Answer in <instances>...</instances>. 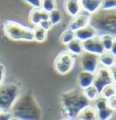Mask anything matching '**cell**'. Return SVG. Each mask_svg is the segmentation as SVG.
Listing matches in <instances>:
<instances>
[{"mask_svg":"<svg viewBox=\"0 0 116 120\" xmlns=\"http://www.w3.org/2000/svg\"><path fill=\"white\" fill-rule=\"evenodd\" d=\"M10 113L13 118L17 120H41L42 108L31 93H25L20 96L12 106Z\"/></svg>","mask_w":116,"mask_h":120,"instance_id":"1","label":"cell"},{"mask_svg":"<svg viewBox=\"0 0 116 120\" xmlns=\"http://www.w3.org/2000/svg\"><path fill=\"white\" fill-rule=\"evenodd\" d=\"M61 113L63 118L68 120H76L79 112L90 105V101L85 98L83 91L72 89L61 95Z\"/></svg>","mask_w":116,"mask_h":120,"instance_id":"2","label":"cell"},{"mask_svg":"<svg viewBox=\"0 0 116 120\" xmlns=\"http://www.w3.org/2000/svg\"><path fill=\"white\" fill-rule=\"evenodd\" d=\"M90 26L101 35H110L116 38V9L103 11L99 10L92 15Z\"/></svg>","mask_w":116,"mask_h":120,"instance_id":"3","label":"cell"},{"mask_svg":"<svg viewBox=\"0 0 116 120\" xmlns=\"http://www.w3.org/2000/svg\"><path fill=\"white\" fill-rule=\"evenodd\" d=\"M3 31L7 38L13 41H35L33 28L25 26L16 21H5L3 23Z\"/></svg>","mask_w":116,"mask_h":120,"instance_id":"4","label":"cell"},{"mask_svg":"<svg viewBox=\"0 0 116 120\" xmlns=\"http://www.w3.org/2000/svg\"><path fill=\"white\" fill-rule=\"evenodd\" d=\"M19 97V88L15 84L2 85L0 86V113L10 112Z\"/></svg>","mask_w":116,"mask_h":120,"instance_id":"5","label":"cell"},{"mask_svg":"<svg viewBox=\"0 0 116 120\" xmlns=\"http://www.w3.org/2000/svg\"><path fill=\"white\" fill-rule=\"evenodd\" d=\"M75 65L74 56L67 50H64L58 54L54 61V68L59 75H65L70 73Z\"/></svg>","mask_w":116,"mask_h":120,"instance_id":"6","label":"cell"},{"mask_svg":"<svg viewBox=\"0 0 116 120\" xmlns=\"http://www.w3.org/2000/svg\"><path fill=\"white\" fill-rule=\"evenodd\" d=\"M111 84H113L112 78L111 75L110 69L104 67H99L97 72L95 73V77H94V86L98 91L99 95H101L102 89Z\"/></svg>","mask_w":116,"mask_h":120,"instance_id":"7","label":"cell"},{"mask_svg":"<svg viewBox=\"0 0 116 120\" xmlns=\"http://www.w3.org/2000/svg\"><path fill=\"white\" fill-rule=\"evenodd\" d=\"M99 56L96 55L83 53L80 58V66L82 71L94 74L97 72L99 68Z\"/></svg>","mask_w":116,"mask_h":120,"instance_id":"8","label":"cell"},{"mask_svg":"<svg viewBox=\"0 0 116 120\" xmlns=\"http://www.w3.org/2000/svg\"><path fill=\"white\" fill-rule=\"evenodd\" d=\"M91 16H92V15L88 14L87 12L81 11L80 14H78L74 17H72V20L69 22L68 26H67V29L74 33V32L87 26H89L90 21H91Z\"/></svg>","mask_w":116,"mask_h":120,"instance_id":"9","label":"cell"},{"mask_svg":"<svg viewBox=\"0 0 116 120\" xmlns=\"http://www.w3.org/2000/svg\"><path fill=\"white\" fill-rule=\"evenodd\" d=\"M82 45H83V49L84 53L93 54V55H96L99 56L105 52L104 48L102 46V44L101 38L99 36H96L92 39H89L85 42H83Z\"/></svg>","mask_w":116,"mask_h":120,"instance_id":"10","label":"cell"},{"mask_svg":"<svg viewBox=\"0 0 116 120\" xmlns=\"http://www.w3.org/2000/svg\"><path fill=\"white\" fill-rule=\"evenodd\" d=\"M96 36H99L97 31L94 29L93 26H91L90 25L87 26L85 27L82 28V29L78 30L76 32H74V37L75 39L79 40L80 42H85L89 39H92L93 38L96 37Z\"/></svg>","mask_w":116,"mask_h":120,"instance_id":"11","label":"cell"},{"mask_svg":"<svg viewBox=\"0 0 116 120\" xmlns=\"http://www.w3.org/2000/svg\"><path fill=\"white\" fill-rule=\"evenodd\" d=\"M94 77L95 75L94 74H91V73H87V72H83L81 71L79 73V75L77 76V85L78 87L82 91H83L84 89L88 88L89 86L94 85Z\"/></svg>","mask_w":116,"mask_h":120,"instance_id":"12","label":"cell"},{"mask_svg":"<svg viewBox=\"0 0 116 120\" xmlns=\"http://www.w3.org/2000/svg\"><path fill=\"white\" fill-rule=\"evenodd\" d=\"M102 1H98V0H82L80 1V5L82 9L87 12L90 15H94L97 11L101 9V6Z\"/></svg>","mask_w":116,"mask_h":120,"instance_id":"13","label":"cell"},{"mask_svg":"<svg viewBox=\"0 0 116 120\" xmlns=\"http://www.w3.org/2000/svg\"><path fill=\"white\" fill-rule=\"evenodd\" d=\"M77 120H97V111L93 105L82 109L77 116Z\"/></svg>","mask_w":116,"mask_h":120,"instance_id":"14","label":"cell"},{"mask_svg":"<svg viewBox=\"0 0 116 120\" xmlns=\"http://www.w3.org/2000/svg\"><path fill=\"white\" fill-rule=\"evenodd\" d=\"M65 9L66 13L70 16L74 17L80 14L82 8L80 5V1H75V0H68L65 2Z\"/></svg>","mask_w":116,"mask_h":120,"instance_id":"15","label":"cell"},{"mask_svg":"<svg viewBox=\"0 0 116 120\" xmlns=\"http://www.w3.org/2000/svg\"><path fill=\"white\" fill-rule=\"evenodd\" d=\"M99 63L102 65V67L110 69L116 64V57L111 52H104L99 56Z\"/></svg>","mask_w":116,"mask_h":120,"instance_id":"16","label":"cell"},{"mask_svg":"<svg viewBox=\"0 0 116 120\" xmlns=\"http://www.w3.org/2000/svg\"><path fill=\"white\" fill-rule=\"evenodd\" d=\"M66 48H67V51L73 56H82L84 53L83 49L82 42H80L77 39L72 40L70 44L66 45Z\"/></svg>","mask_w":116,"mask_h":120,"instance_id":"17","label":"cell"},{"mask_svg":"<svg viewBox=\"0 0 116 120\" xmlns=\"http://www.w3.org/2000/svg\"><path fill=\"white\" fill-rule=\"evenodd\" d=\"M34 31V39L38 43H43L47 38V32L43 29L40 26H36L33 28Z\"/></svg>","mask_w":116,"mask_h":120,"instance_id":"18","label":"cell"},{"mask_svg":"<svg viewBox=\"0 0 116 120\" xmlns=\"http://www.w3.org/2000/svg\"><path fill=\"white\" fill-rule=\"evenodd\" d=\"M29 22L32 25L36 26H39L41 20V9L40 8H32L30 13H29Z\"/></svg>","mask_w":116,"mask_h":120,"instance_id":"19","label":"cell"},{"mask_svg":"<svg viewBox=\"0 0 116 120\" xmlns=\"http://www.w3.org/2000/svg\"><path fill=\"white\" fill-rule=\"evenodd\" d=\"M114 114L115 111L107 106L102 110L97 111V120H111Z\"/></svg>","mask_w":116,"mask_h":120,"instance_id":"20","label":"cell"},{"mask_svg":"<svg viewBox=\"0 0 116 120\" xmlns=\"http://www.w3.org/2000/svg\"><path fill=\"white\" fill-rule=\"evenodd\" d=\"M75 39V37H74V33L70 31V30L66 29L65 30L61 36H60V38H59V41L62 45H67L68 44H70L72 40Z\"/></svg>","mask_w":116,"mask_h":120,"instance_id":"21","label":"cell"},{"mask_svg":"<svg viewBox=\"0 0 116 120\" xmlns=\"http://www.w3.org/2000/svg\"><path fill=\"white\" fill-rule=\"evenodd\" d=\"M99 37L101 38L102 44V46L104 48V51L111 52L112 46L113 41H114V38H112L110 35H99Z\"/></svg>","mask_w":116,"mask_h":120,"instance_id":"22","label":"cell"},{"mask_svg":"<svg viewBox=\"0 0 116 120\" xmlns=\"http://www.w3.org/2000/svg\"><path fill=\"white\" fill-rule=\"evenodd\" d=\"M100 96L102 97L103 98H105V99H107V100H108L109 98L116 96V86L114 84H111V85L106 86L102 89Z\"/></svg>","mask_w":116,"mask_h":120,"instance_id":"23","label":"cell"},{"mask_svg":"<svg viewBox=\"0 0 116 120\" xmlns=\"http://www.w3.org/2000/svg\"><path fill=\"white\" fill-rule=\"evenodd\" d=\"M83 95L85 96V98L91 102V101H94V100H96L97 98H99V93H98V91L96 90V88L94 87V86H89L88 88L86 89H84L83 91Z\"/></svg>","mask_w":116,"mask_h":120,"instance_id":"24","label":"cell"},{"mask_svg":"<svg viewBox=\"0 0 116 120\" xmlns=\"http://www.w3.org/2000/svg\"><path fill=\"white\" fill-rule=\"evenodd\" d=\"M57 9L56 8V3L53 0H44L41 1V10L50 14L54 10Z\"/></svg>","mask_w":116,"mask_h":120,"instance_id":"25","label":"cell"},{"mask_svg":"<svg viewBox=\"0 0 116 120\" xmlns=\"http://www.w3.org/2000/svg\"><path fill=\"white\" fill-rule=\"evenodd\" d=\"M49 21L51 22L52 26H56L59 25L62 21V13L60 10L55 9L53 12L49 14Z\"/></svg>","mask_w":116,"mask_h":120,"instance_id":"26","label":"cell"},{"mask_svg":"<svg viewBox=\"0 0 116 120\" xmlns=\"http://www.w3.org/2000/svg\"><path fill=\"white\" fill-rule=\"evenodd\" d=\"M94 107L96 109V111H99V110L107 107V99L103 98L102 97H99L96 100H94Z\"/></svg>","mask_w":116,"mask_h":120,"instance_id":"27","label":"cell"},{"mask_svg":"<svg viewBox=\"0 0 116 120\" xmlns=\"http://www.w3.org/2000/svg\"><path fill=\"white\" fill-rule=\"evenodd\" d=\"M116 9V1H102L101 6V10L109 11Z\"/></svg>","mask_w":116,"mask_h":120,"instance_id":"28","label":"cell"},{"mask_svg":"<svg viewBox=\"0 0 116 120\" xmlns=\"http://www.w3.org/2000/svg\"><path fill=\"white\" fill-rule=\"evenodd\" d=\"M39 26H40L43 29L45 30L46 32H48V31L52 28V26H53L49 20H42V21L40 22V24H39Z\"/></svg>","mask_w":116,"mask_h":120,"instance_id":"29","label":"cell"},{"mask_svg":"<svg viewBox=\"0 0 116 120\" xmlns=\"http://www.w3.org/2000/svg\"><path fill=\"white\" fill-rule=\"evenodd\" d=\"M107 106L110 107L111 109L116 111V96L109 98L108 100H107Z\"/></svg>","mask_w":116,"mask_h":120,"instance_id":"30","label":"cell"},{"mask_svg":"<svg viewBox=\"0 0 116 120\" xmlns=\"http://www.w3.org/2000/svg\"><path fill=\"white\" fill-rule=\"evenodd\" d=\"M5 76H6V68L3 66V64L0 63V86L3 85Z\"/></svg>","mask_w":116,"mask_h":120,"instance_id":"31","label":"cell"},{"mask_svg":"<svg viewBox=\"0 0 116 120\" xmlns=\"http://www.w3.org/2000/svg\"><path fill=\"white\" fill-rule=\"evenodd\" d=\"M26 3L32 6L33 8H40L41 9V1H38V0H27Z\"/></svg>","mask_w":116,"mask_h":120,"instance_id":"32","label":"cell"},{"mask_svg":"<svg viewBox=\"0 0 116 120\" xmlns=\"http://www.w3.org/2000/svg\"><path fill=\"white\" fill-rule=\"evenodd\" d=\"M12 118H13V116L10 112L0 113V120H11Z\"/></svg>","mask_w":116,"mask_h":120,"instance_id":"33","label":"cell"},{"mask_svg":"<svg viewBox=\"0 0 116 120\" xmlns=\"http://www.w3.org/2000/svg\"><path fill=\"white\" fill-rule=\"evenodd\" d=\"M110 72H111V75H112V82L116 86V64L110 68Z\"/></svg>","mask_w":116,"mask_h":120,"instance_id":"34","label":"cell"},{"mask_svg":"<svg viewBox=\"0 0 116 120\" xmlns=\"http://www.w3.org/2000/svg\"><path fill=\"white\" fill-rule=\"evenodd\" d=\"M41 20H49V14L41 10Z\"/></svg>","mask_w":116,"mask_h":120,"instance_id":"35","label":"cell"},{"mask_svg":"<svg viewBox=\"0 0 116 120\" xmlns=\"http://www.w3.org/2000/svg\"><path fill=\"white\" fill-rule=\"evenodd\" d=\"M111 53L116 57V38H114V41H113V44L112 46V49H111Z\"/></svg>","mask_w":116,"mask_h":120,"instance_id":"36","label":"cell"},{"mask_svg":"<svg viewBox=\"0 0 116 120\" xmlns=\"http://www.w3.org/2000/svg\"><path fill=\"white\" fill-rule=\"evenodd\" d=\"M60 120H68V119H66V118H62V119H60Z\"/></svg>","mask_w":116,"mask_h":120,"instance_id":"37","label":"cell"},{"mask_svg":"<svg viewBox=\"0 0 116 120\" xmlns=\"http://www.w3.org/2000/svg\"><path fill=\"white\" fill-rule=\"evenodd\" d=\"M11 120H17V119H15V118H12Z\"/></svg>","mask_w":116,"mask_h":120,"instance_id":"38","label":"cell"},{"mask_svg":"<svg viewBox=\"0 0 116 120\" xmlns=\"http://www.w3.org/2000/svg\"><path fill=\"white\" fill-rule=\"evenodd\" d=\"M111 120H116V118H113V119H112H112Z\"/></svg>","mask_w":116,"mask_h":120,"instance_id":"39","label":"cell"}]
</instances>
